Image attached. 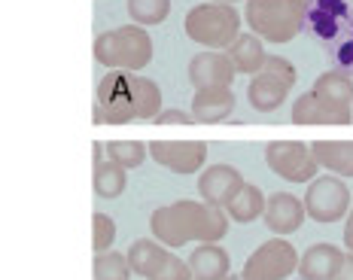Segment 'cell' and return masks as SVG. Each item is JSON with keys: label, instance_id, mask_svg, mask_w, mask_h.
Returning <instances> with one entry per match:
<instances>
[{"label": "cell", "instance_id": "obj_1", "mask_svg": "<svg viewBox=\"0 0 353 280\" xmlns=\"http://www.w3.org/2000/svg\"><path fill=\"white\" fill-rule=\"evenodd\" d=\"M150 232L165 247H183L189 241L216 244L229 232V213L223 208H213L208 201L183 198V201H174V204L152 210Z\"/></svg>", "mask_w": 353, "mask_h": 280}, {"label": "cell", "instance_id": "obj_2", "mask_svg": "<svg viewBox=\"0 0 353 280\" xmlns=\"http://www.w3.org/2000/svg\"><path fill=\"white\" fill-rule=\"evenodd\" d=\"M98 104L104 107L107 125L131 119H156L161 113V88L150 77L128 70H110L98 83Z\"/></svg>", "mask_w": 353, "mask_h": 280}, {"label": "cell", "instance_id": "obj_3", "mask_svg": "<svg viewBox=\"0 0 353 280\" xmlns=\"http://www.w3.org/2000/svg\"><path fill=\"white\" fill-rule=\"evenodd\" d=\"M94 61L110 70L141 73L152 61V37L141 25H119L94 37Z\"/></svg>", "mask_w": 353, "mask_h": 280}, {"label": "cell", "instance_id": "obj_4", "mask_svg": "<svg viewBox=\"0 0 353 280\" xmlns=\"http://www.w3.org/2000/svg\"><path fill=\"white\" fill-rule=\"evenodd\" d=\"M307 0H247L244 21L265 43H292L305 28Z\"/></svg>", "mask_w": 353, "mask_h": 280}, {"label": "cell", "instance_id": "obj_5", "mask_svg": "<svg viewBox=\"0 0 353 280\" xmlns=\"http://www.w3.org/2000/svg\"><path fill=\"white\" fill-rule=\"evenodd\" d=\"M241 21H244V16L232 3H210V0H204V3L192 6L186 12L183 31L198 46L223 52L241 37Z\"/></svg>", "mask_w": 353, "mask_h": 280}, {"label": "cell", "instance_id": "obj_6", "mask_svg": "<svg viewBox=\"0 0 353 280\" xmlns=\"http://www.w3.org/2000/svg\"><path fill=\"white\" fill-rule=\"evenodd\" d=\"M292 86H296V68H292V61L281 55H268L265 68L256 77H250L247 101L256 113H274L290 98Z\"/></svg>", "mask_w": 353, "mask_h": 280}, {"label": "cell", "instance_id": "obj_7", "mask_svg": "<svg viewBox=\"0 0 353 280\" xmlns=\"http://www.w3.org/2000/svg\"><path fill=\"white\" fill-rule=\"evenodd\" d=\"M299 262H301L299 250L277 234V238H268L265 244H259L247 256L241 277L244 280H286L292 271H299Z\"/></svg>", "mask_w": 353, "mask_h": 280}, {"label": "cell", "instance_id": "obj_8", "mask_svg": "<svg viewBox=\"0 0 353 280\" xmlns=\"http://www.w3.org/2000/svg\"><path fill=\"white\" fill-rule=\"evenodd\" d=\"M305 210H307V219H314V223H320V226L347 219L350 189H347V183H344V177L326 174V177L311 180V186H307V192H305Z\"/></svg>", "mask_w": 353, "mask_h": 280}, {"label": "cell", "instance_id": "obj_9", "mask_svg": "<svg viewBox=\"0 0 353 280\" xmlns=\"http://www.w3.org/2000/svg\"><path fill=\"white\" fill-rule=\"evenodd\" d=\"M265 165L286 183H311L320 161L314 159L311 146L299 143V140H271L265 146Z\"/></svg>", "mask_w": 353, "mask_h": 280}, {"label": "cell", "instance_id": "obj_10", "mask_svg": "<svg viewBox=\"0 0 353 280\" xmlns=\"http://www.w3.org/2000/svg\"><path fill=\"white\" fill-rule=\"evenodd\" d=\"M150 156L174 174H195L208 161V143L204 140H152Z\"/></svg>", "mask_w": 353, "mask_h": 280}, {"label": "cell", "instance_id": "obj_11", "mask_svg": "<svg viewBox=\"0 0 353 280\" xmlns=\"http://www.w3.org/2000/svg\"><path fill=\"white\" fill-rule=\"evenodd\" d=\"M244 186H247L244 177L232 165H210L208 171L198 177V195H201V201L213 204V208H223V210L238 198V192Z\"/></svg>", "mask_w": 353, "mask_h": 280}, {"label": "cell", "instance_id": "obj_12", "mask_svg": "<svg viewBox=\"0 0 353 280\" xmlns=\"http://www.w3.org/2000/svg\"><path fill=\"white\" fill-rule=\"evenodd\" d=\"M234 64L229 52L204 49L189 61V83L195 88H229L234 83Z\"/></svg>", "mask_w": 353, "mask_h": 280}, {"label": "cell", "instance_id": "obj_13", "mask_svg": "<svg viewBox=\"0 0 353 280\" xmlns=\"http://www.w3.org/2000/svg\"><path fill=\"white\" fill-rule=\"evenodd\" d=\"M307 210H305V201H299L292 192H274L268 198V204H265V226L271 228L274 234H281V238H286V234H296L301 223H305Z\"/></svg>", "mask_w": 353, "mask_h": 280}, {"label": "cell", "instance_id": "obj_14", "mask_svg": "<svg viewBox=\"0 0 353 280\" xmlns=\"http://www.w3.org/2000/svg\"><path fill=\"white\" fill-rule=\"evenodd\" d=\"M314 98L341 116H353V79L347 70H326L314 83Z\"/></svg>", "mask_w": 353, "mask_h": 280}, {"label": "cell", "instance_id": "obj_15", "mask_svg": "<svg viewBox=\"0 0 353 280\" xmlns=\"http://www.w3.org/2000/svg\"><path fill=\"white\" fill-rule=\"evenodd\" d=\"M344 250L335 244H314L305 250L299 262V277L301 280H335V274L344 265Z\"/></svg>", "mask_w": 353, "mask_h": 280}, {"label": "cell", "instance_id": "obj_16", "mask_svg": "<svg viewBox=\"0 0 353 280\" xmlns=\"http://www.w3.org/2000/svg\"><path fill=\"white\" fill-rule=\"evenodd\" d=\"M232 110H234L232 86L229 88H198L192 98V116H195V122H204V125L229 119Z\"/></svg>", "mask_w": 353, "mask_h": 280}, {"label": "cell", "instance_id": "obj_17", "mask_svg": "<svg viewBox=\"0 0 353 280\" xmlns=\"http://www.w3.org/2000/svg\"><path fill=\"white\" fill-rule=\"evenodd\" d=\"M314 159L335 177H353V140H314Z\"/></svg>", "mask_w": 353, "mask_h": 280}, {"label": "cell", "instance_id": "obj_18", "mask_svg": "<svg viewBox=\"0 0 353 280\" xmlns=\"http://www.w3.org/2000/svg\"><path fill=\"white\" fill-rule=\"evenodd\" d=\"M229 58L234 64V70L238 73H247V77H256L265 61H268V52H265V40L262 37H256L253 31L250 34H241L238 40L229 46Z\"/></svg>", "mask_w": 353, "mask_h": 280}, {"label": "cell", "instance_id": "obj_19", "mask_svg": "<svg viewBox=\"0 0 353 280\" xmlns=\"http://www.w3.org/2000/svg\"><path fill=\"white\" fill-rule=\"evenodd\" d=\"M192 280H225L229 277V253L219 244H201L189 256Z\"/></svg>", "mask_w": 353, "mask_h": 280}, {"label": "cell", "instance_id": "obj_20", "mask_svg": "<svg viewBox=\"0 0 353 280\" xmlns=\"http://www.w3.org/2000/svg\"><path fill=\"white\" fill-rule=\"evenodd\" d=\"M292 122L296 125H350L353 116H341L335 113V110L323 107L317 98H314V92H305L296 98V104H292Z\"/></svg>", "mask_w": 353, "mask_h": 280}, {"label": "cell", "instance_id": "obj_21", "mask_svg": "<svg viewBox=\"0 0 353 280\" xmlns=\"http://www.w3.org/2000/svg\"><path fill=\"white\" fill-rule=\"evenodd\" d=\"M92 186L98 192V198H119L125 192V186H128V168H122L113 159L101 161V165H94Z\"/></svg>", "mask_w": 353, "mask_h": 280}, {"label": "cell", "instance_id": "obj_22", "mask_svg": "<svg viewBox=\"0 0 353 280\" xmlns=\"http://www.w3.org/2000/svg\"><path fill=\"white\" fill-rule=\"evenodd\" d=\"M265 204H268V198H265L262 189L256 186V183H247V186L238 192V198L225 208V213H229L232 223H253L256 217L265 213Z\"/></svg>", "mask_w": 353, "mask_h": 280}, {"label": "cell", "instance_id": "obj_23", "mask_svg": "<svg viewBox=\"0 0 353 280\" xmlns=\"http://www.w3.org/2000/svg\"><path fill=\"white\" fill-rule=\"evenodd\" d=\"M165 253H168L165 244H159L156 238H137L134 244L128 247L131 271H134L137 277H150L152 271H156V265L161 262V256H165Z\"/></svg>", "mask_w": 353, "mask_h": 280}, {"label": "cell", "instance_id": "obj_24", "mask_svg": "<svg viewBox=\"0 0 353 280\" xmlns=\"http://www.w3.org/2000/svg\"><path fill=\"white\" fill-rule=\"evenodd\" d=\"M125 10H128L131 25L150 28V25H161L171 16V0H128Z\"/></svg>", "mask_w": 353, "mask_h": 280}, {"label": "cell", "instance_id": "obj_25", "mask_svg": "<svg viewBox=\"0 0 353 280\" xmlns=\"http://www.w3.org/2000/svg\"><path fill=\"white\" fill-rule=\"evenodd\" d=\"M94 280H131V262L128 253H116V250H107V253H94Z\"/></svg>", "mask_w": 353, "mask_h": 280}, {"label": "cell", "instance_id": "obj_26", "mask_svg": "<svg viewBox=\"0 0 353 280\" xmlns=\"http://www.w3.org/2000/svg\"><path fill=\"white\" fill-rule=\"evenodd\" d=\"M146 156H150V146H143L141 140H110L107 143V159L119 161L122 168H141Z\"/></svg>", "mask_w": 353, "mask_h": 280}, {"label": "cell", "instance_id": "obj_27", "mask_svg": "<svg viewBox=\"0 0 353 280\" xmlns=\"http://www.w3.org/2000/svg\"><path fill=\"white\" fill-rule=\"evenodd\" d=\"M146 280H192V268H189V262H183L180 256L165 253L161 262L156 265V271Z\"/></svg>", "mask_w": 353, "mask_h": 280}, {"label": "cell", "instance_id": "obj_28", "mask_svg": "<svg viewBox=\"0 0 353 280\" xmlns=\"http://www.w3.org/2000/svg\"><path fill=\"white\" fill-rule=\"evenodd\" d=\"M116 241V223L113 217H107V213H94L92 217V244H94V253H107L110 247H113Z\"/></svg>", "mask_w": 353, "mask_h": 280}, {"label": "cell", "instance_id": "obj_29", "mask_svg": "<svg viewBox=\"0 0 353 280\" xmlns=\"http://www.w3.org/2000/svg\"><path fill=\"white\" fill-rule=\"evenodd\" d=\"M152 122H156V125H192L195 116L192 113H183V110H161Z\"/></svg>", "mask_w": 353, "mask_h": 280}, {"label": "cell", "instance_id": "obj_30", "mask_svg": "<svg viewBox=\"0 0 353 280\" xmlns=\"http://www.w3.org/2000/svg\"><path fill=\"white\" fill-rule=\"evenodd\" d=\"M335 280H353V253L347 250V256H344V265H341V271L335 274Z\"/></svg>", "mask_w": 353, "mask_h": 280}, {"label": "cell", "instance_id": "obj_31", "mask_svg": "<svg viewBox=\"0 0 353 280\" xmlns=\"http://www.w3.org/2000/svg\"><path fill=\"white\" fill-rule=\"evenodd\" d=\"M344 247L353 253V213H347V219H344Z\"/></svg>", "mask_w": 353, "mask_h": 280}, {"label": "cell", "instance_id": "obj_32", "mask_svg": "<svg viewBox=\"0 0 353 280\" xmlns=\"http://www.w3.org/2000/svg\"><path fill=\"white\" fill-rule=\"evenodd\" d=\"M104 152H107V146H104V143H94V146H92V159H94V165H101V161H104Z\"/></svg>", "mask_w": 353, "mask_h": 280}, {"label": "cell", "instance_id": "obj_33", "mask_svg": "<svg viewBox=\"0 0 353 280\" xmlns=\"http://www.w3.org/2000/svg\"><path fill=\"white\" fill-rule=\"evenodd\" d=\"M210 3H232L234 6V3H241V0H210Z\"/></svg>", "mask_w": 353, "mask_h": 280}, {"label": "cell", "instance_id": "obj_34", "mask_svg": "<svg viewBox=\"0 0 353 280\" xmlns=\"http://www.w3.org/2000/svg\"><path fill=\"white\" fill-rule=\"evenodd\" d=\"M225 280H244V277H241V274H229V277H225Z\"/></svg>", "mask_w": 353, "mask_h": 280}]
</instances>
